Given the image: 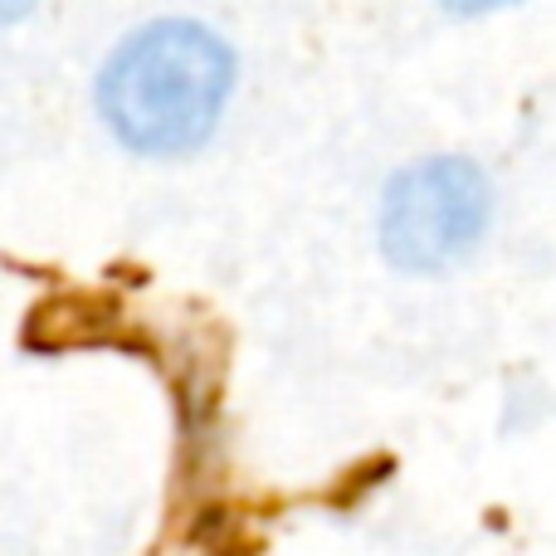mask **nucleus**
<instances>
[{"label": "nucleus", "mask_w": 556, "mask_h": 556, "mask_svg": "<svg viewBox=\"0 0 556 556\" xmlns=\"http://www.w3.org/2000/svg\"><path fill=\"white\" fill-rule=\"evenodd\" d=\"M489 181L464 156L415 162L386 186L381 244L401 269L434 274L459 264L489 230Z\"/></svg>", "instance_id": "2"}, {"label": "nucleus", "mask_w": 556, "mask_h": 556, "mask_svg": "<svg viewBox=\"0 0 556 556\" xmlns=\"http://www.w3.org/2000/svg\"><path fill=\"white\" fill-rule=\"evenodd\" d=\"M0 10H5V20H20L29 10V0H0Z\"/></svg>", "instance_id": "4"}, {"label": "nucleus", "mask_w": 556, "mask_h": 556, "mask_svg": "<svg viewBox=\"0 0 556 556\" xmlns=\"http://www.w3.org/2000/svg\"><path fill=\"white\" fill-rule=\"evenodd\" d=\"M450 10H459V15H479V10H493V5H503V0H444Z\"/></svg>", "instance_id": "3"}, {"label": "nucleus", "mask_w": 556, "mask_h": 556, "mask_svg": "<svg viewBox=\"0 0 556 556\" xmlns=\"http://www.w3.org/2000/svg\"><path fill=\"white\" fill-rule=\"evenodd\" d=\"M235 88V59L205 25L162 20L108 59L98 108L132 152H191L215 132Z\"/></svg>", "instance_id": "1"}]
</instances>
